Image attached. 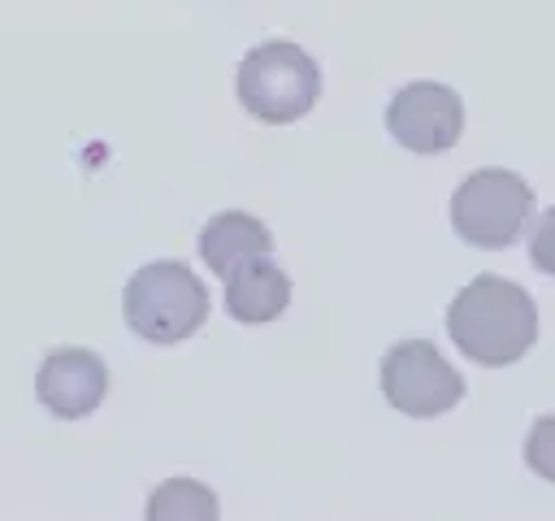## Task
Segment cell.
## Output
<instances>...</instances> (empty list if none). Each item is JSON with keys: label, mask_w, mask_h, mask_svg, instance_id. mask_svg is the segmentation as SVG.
I'll list each match as a JSON object with an SVG mask.
<instances>
[{"label": "cell", "mask_w": 555, "mask_h": 521, "mask_svg": "<svg viewBox=\"0 0 555 521\" xmlns=\"http://www.w3.org/2000/svg\"><path fill=\"white\" fill-rule=\"evenodd\" d=\"M529 256H533V265H538L542 274L555 278V204L538 217V226H533V234H529Z\"/></svg>", "instance_id": "7c38bea8"}, {"label": "cell", "mask_w": 555, "mask_h": 521, "mask_svg": "<svg viewBox=\"0 0 555 521\" xmlns=\"http://www.w3.org/2000/svg\"><path fill=\"white\" fill-rule=\"evenodd\" d=\"M533 213V191L512 169H473L451 195V226L464 243L503 252L512 247Z\"/></svg>", "instance_id": "277c9868"}, {"label": "cell", "mask_w": 555, "mask_h": 521, "mask_svg": "<svg viewBox=\"0 0 555 521\" xmlns=\"http://www.w3.org/2000/svg\"><path fill=\"white\" fill-rule=\"evenodd\" d=\"M525 465H529L538 478L555 482V412H551V417H538V421L529 425V439H525Z\"/></svg>", "instance_id": "8fae6325"}, {"label": "cell", "mask_w": 555, "mask_h": 521, "mask_svg": "<svg viewBox=\"0 0 555 521\" xmlns=\"http://www.w3.org/2000/svg\"><path fill=\"white\" fill-rule=\"evenodd\" d=\"M121 313L143 343H182L208 317V287L182 260H152L126 282Z\"/></svg>", "instance_id": "7a4b0ae2"}, {"label": "cell", "mask_w": 555, "mask_h": 521, "mask_svg": "<svg viewBox=\"0 0 555 521\" xmlns=\"http://www.w3.org/2000/svg\"><path fill=\"white\" fill-rule=\"evenodd\" d=\"M447 334L477 365H516L538 343V304L525 287L499 274H477L451 300Z\"/></svg>", "instance_id": "6da1fadb"}, {"label": "cell", "mask_w": 555, "mask_h": 521, "mask_svg": "<svg viewBox=\"0 0 555 521\" xmlns=\"http://www.w3.org/2000/svg\"><path fill=\"white\" fill-rule=\"evenodd\" d=\"M382 395L395 412L408 417H438L464 399V378L429 339H403L382 356Z\"/></svg>", "instance_id": "5b68a950"}, {"label": "cell", "mask_w": 555, "mask_h": 521, "mask_svg": "<svg viewBox=\"0 0 555 521\" xmlns=\"http://www.w3.org/2000/svg\"><path fill=\"white\" fill-rule=\"evenodd\" d=\"M147 517H217V495L195 478H169L147 499Z\"/></svg>", "instance_id": "30bf717a"}, {"label": "cell", "mask_w": 555, "mask_h": 521, "mask_svg": "<svg viewBox=\"0 0 555 521\" xmlns=\"http://www.w3.org/2000/svg\"><path fill=\"white\" fill-rule=\"evenodd\" d=\"M35 395L52 417L78 421L104 404L108 365L87 347H61V352L43 356V365L35 373Z\"/></svg>", "instance_id": "52a82bcc"}, {"label": "cell", "mask_w": 555, "mask_h": 521, "mask_svg": "<svg viewBox=\"0 0 555 521\" xmlns=\"http://www.w3.org/2000/svg\"><path fill=\"white\" fill-rule=\"evenodd\" d=\"M291 304V278L286 269H278L269 256L243 260L238 269L225 274V313L234 321L247 326H264L273 317H282Z\"/></svg>", "instance_id": "ba28073f"}, {"label": "cell", "mask_w": 555, "mask_h": 521, "mask_svg": "<svg viewBox=\"0 0 555 521\" xmlns=\"http://www.w3.org/2000/svg\"><path fill=\"white\" fill-rule=\"evenodd\" d=\"M234 91L251 117H260L269 126H286V122H299L317 104L321 69L299 43L269 39L243 56Z\"/></svg>", "instance_id": "3957f363"}, {"label": "cell", "mask_w": 555, "mask_h": 521, "mask_svg": "<svg viewBox=\"0 0 555 521\" xmlns=\"http://www.w3.org/2000/svg\"><path fill=\"white\" fill-rule=\"evenodd\" d=\"M273 252V234L260 217L251 213H217L204 230H199V256L212 274H230L238 269L243 260H256V256H269Z\"/></svg>", "instance_id": "9c48e42d"}, {"label": "cell", "mask_w": 555, "mask_h": 521, "mask_svg": "<svg viewBox=\"0 0 555 521\" xmlns=\"http://www.w3.org/2000/svg\"><path fill=\"white\" fill-rule=\"evenodd\" d=\"M386 130L408 152H447L464 135V100L442 82H408L386 104Z\"/></svg>", "instance_id": "8992f818"}]
</instances>
